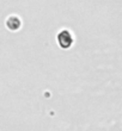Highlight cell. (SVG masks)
Instances as JSON below:
<instances>
[{
  "label": "cell",
  "mask_w": 122,
  "mask_h": 131,
  "mask_svg": "<svg viewBox=\"0 0 122 131\" xmlns=\"http://www.w3.org/2000/svg\"><path fill=\"white\" fill-rule=\"evenodd\" d=\"M59 43L63 48H68L71 44V36L67 31H62L59 35Z\"/></svg>",
  "instance_id": "obj_1"
}]
</instances>
